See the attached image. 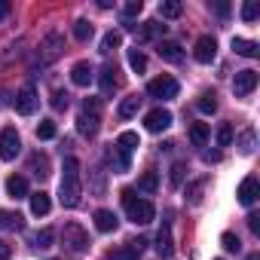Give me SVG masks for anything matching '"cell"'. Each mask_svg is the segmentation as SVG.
Segmentation results:
<instances>
[{
    "mask_svg": "<svg viewBox=\"0 0 260 260\" xmlns=\"http://www.w3.org/2000/svg\"><path fill=\"white\" fill-rule=\"evenodd\" d=\"M61 52H64V37H61L58 31H49V34L40 40V61H43V64H52Z\"/></svg>",
    "mask_w": 260,
    "mask_h": 260,
    "instance_id": "6",
    "label": "cell"
},
{
    "mask_svg": "<svg viewBox=\"0 0 260 260\" xmlns=\"http://www.w3.org/2000/svg\"><path fill=\"white\" fill-rule=\"evenodd\" d=\"M7 193H10L13 199H25V196H28V181H25L22 175L7 178Z\"/></svg>",
    "mask_w": 260,
    "mask_h": 260,
    "instance_id": "21",
    "label": "cell"
},
{
    "mask_svg": "<svg viewBox=\"0 0 260 260\" xmlns=\"http://www.w3.org/2000/svg\"><path fill=\"white\" fill-rule=\"evenodd\" d=\"M245 260H260V254H248V257H245Z\"/></svg>",
    "mask_w": 260,
    "mask_h": 260,
    "instance_id": "50",
    "label": "cell"
},
{
    "mask_svg": "<svg viewBox=\"0 0 260 260\" xmlns=\"http://www.w3.org/2000/svg\"><path fill=\"white\" fill-rule=\"evenodd\" d=\"M184 172H187V166H184V162H175V166H172V175H169V184H172V187H181V184H184Z\"/></svg>",
    "mask_w": 260,
    "mask_h": 260,
    "instance_id": "41",
    "label": "cell"
},
{
    "mask_svg": "<svg viewBox=\"0 0 260 260\" xmlns=\"http://www.w3.org/2000/svg\"><path fill=\"white\" fill-rule=\"evenodd\" d=\"M116 74H119L116 64H104V68H101L98 83H101V92H104V95H113V92H116V86H119V77H116Z\"/></svg>",
    "mask_w": 260,
    "mask_h": 260,
    "instance_id": "15",
    "label": "cell"
},
{
    "mask_svg": "<svg viewBox=\"0 0 260 260\" xmlns=\"http://www.w3.org/2000/svg\"><path fill=\"white\" fill-rule=\"evenodd\" d=\"M205 187H208V181H205V178H202V181H196V184H190V187H187V199H190L193 205H199V202H202Z\"/></svg>",
    "mask_w": 260,
    "mask_h": 260,
    "instance_id": "34",
    "label": "cell"
},
{
    "mask_svg": "<svg viewBox=\"0 0 260 260\" xmlns=\"http://www.w3.org/2000/svg\"><path fill=\"white\" fill-rule=\"evenodd\" d=\"M10 257H13V248L7 242H0V260H10Z\"/></svg>",
    "mask_w": 260,
    "mask_h": 260,
    "instance_id": "47",
    "label": "cell"
},
{
    "mask_svg": "<svg viewBox=\"0 0 260 260\" xmlns=\"http://www.w3.org/2000/svg\"><path fill=\"white\" fill-rule=\"evenodd\" d=\"M0 230H25V217L19 211H0Z\"/></svg>",
    "mask_w": 260,
    "mask_h": 260,
    "instance_id": "23",
    "label": "cell"
},
{
    "mask_svg": "<svg viewBox=\"0 0 260 260\" xmlns=\"http://www.w3.org/2000/svg\"><path fill=\"white\" fill-rule=\"evenodd\" d=\"M22 150V138L16 128H4L0 132V159H16Z\"/></svg>",
    "mask_w": 260,
    "mask_h": 260,
    "instance_id": "7",
    "label": "cell"
},
{
    "mask_svg": "<svg viewBox=\"0 0 260 260\" xmlns=\"http://www.w3.org/2000/svg\"><path fill=\"white\" fill-rule=\"evenodd\" d=\"M190 141L196 147H205V141H208V125L205 122H193L190 125Z\"/></svg>",
    "mask_w": 260,
    "mask_h": 260,
    "instance_id": "29",
    "label": "cell"
},
{
    "mask_svg": "<svg viewBox=\"0 0 260 260\" xmlns=\"http://www.w3.org/2000/svg\"><path fill=\"white\" fill-rule=\"evenodd\" d=\"M61 239H64V248H68V251H74V254H86V251H89V245H92V242H89V233H86L80 223H74V220H71V223H64Z\"/></svg>",
    "mask_w": 260,
    "mask_h": 260,
    "instance_id": "4",
    "label": "cell"
},
{
    "mask_svg": "<svg viewBox=\"0 0 260 260\" xmlns=\"http://www.w3.org/2000/svg\"><path fill=\"white\" fill-rule=\"evenodd\" d=\"M205 162H220V150H205Z\"/></svg>",
    "mask_w": 260,
    "mask_h": 260,
    "instance_id": "46",
    "label": "cell"
},
{
    "mask_svg": "<svg viewBox=\"0 0 260 260\" xmlns=\"http://www.w3.org/2000/svg\"><path fill=\"white\" fill-rule=\"evenodd\" d=\"M141 10H144L141 0H128V4L122 7V16H125V19H135V16H141Z\"/></svg>",
    "mask_w": 260,
    "mask_h": 260,
    "instance_id": "42",
    "label": "cell"
},
{
    "mask_svg": "<svg viewBox=\"0 0 260 260\" xmlns=\"http://www.w3.org/2000/svg\"><path fill=\"white\" fill-rule=\"evenodd\" d=\"M58 199L64 208H77L83 199V184H80V159L68 156L61 169V184H58Z\"/></svg>",
    "mask_w": 260,
    "mask_h": 260,
    "instance_id": "1",
    "label": "cell"
},
{
    "mask_svg": "<svg viewBox=\"0 0 260 260\" xmlns=\"http://www.w3.org/2000/svg\"><path fill=\"white\" fill-rule=\"evenodd\" d=\"M184 13V7L178 4V0H162V4H159V16L162 19H178Z\"/></svg>",
    "mask_w": 260,
    "mask_h": 260,
    "instance_id": "32",
    "label": "cell"
},
{
    "mask_svg": "<svg viewBox=\"0 0 260 260\" xmlns=\"http://www.w3.org/2000/svg\"><path fill=\"white\" fill-rule=\"evenodd\" d=\"M138 107H141V98H138V95L122 98V104H119V116H122V119H132V116L138 113Z\"/></svg>",
    "mask_w": 260,
    "mask_h": 260,
    "instance_id": "27",
    "label": "cell"
},
{
    "mask_svg": "<svg viewBox=\"0 0 260 260\" xmlns=\"http://www.w3.org/2000/svg\"><path fill=\"white\" fill-rule=\"evenodd\" d=\"M74 37H77L80 43H86V40L92 37V25H89L86 19H77V22H74Z\"/></svg>",
    "mask_w": 260,
    "mask_h": 260,
    "instance_id": "36",
    "label": "cell"
},
{
    "mask_svg": "<svg viewBox=\"0 0 260 260\" xmlns=\"http://www.w3.org/2000/svg\"><path fill=\"white\" fill-rule=\"evenodd\" d=\"M55 132H58V128H55V122H52V119H43V122L37 125V138H40V141H52V138H55Z\"/></svg>",
    "mask_w": 260,
    "mask_h": 260,
    "instance_id": "35",
    "label": "cell"
},
{
    "mask_svg": "<svg viewBox=\"0 0 260 260\" xmlns=\"http://www.w3.org/2000/svg\"><path fill=\"white\" fill-rule=\"evenodd\" d=\"M233 138H236L233 125H230V122H223V125L217 128V144H220V147H230V144H233Z\"/></svg>",
    "mask_w": 260,
    "mask_h": 260,
    "instance_id": "38",
    "label": "cell"
},
{
    "mask_svg": "<svg viewBox=\"0 0 260 260\" xmlns=\"http://www.w3.org/2000/svg\"><path fill=\"white\" fill-rule=\"evenodd\" d=\"M144 248H147V242L144 239H135V242H128V245L110 251V260H138L144 254Z\"/></svg>",
    "mask_w": 260,
    "mask_h": 260,
    "instance_id": "14",
    "label": "cell"
},
{
    "mask_svg": "<svg viewBox=\"0 0 260 260\" xmlns=\"http://www.w3.org/2000/svg\"><path fill=\"white\" fill-rule=\"evenodd\" d=\"M128 68H132L135 74H144L147 71V55L135 46V49H128Z\"/></svg>",
    "mask_w": 260,
    "mask_h": 260,
    "instance_id": "26",
    "label": "cell"
},
{
    "mask_svg": "<svg viewBox=\"0 0 260 260\" xmlns=\"http://www.w3.org/2000/svg\"><path fill=\"white\" fill-rule=\"evenodd\" d=\"M107 159L113 162V169H116V172H128V153H125V150H119L116 144H110Z\"/></svg>",
    "mask_w": 260,
    "mask_h": 260,
    "instance_id": "24",
    "label": "cell"
},
{
    "mask_svg": "<svg viewBox=\"0 0 260 260\" xmlns=\"http://www.w3.org/2000/svg\"><path fill=\"white\" fill-rule=\"evenodd\" d=\"M119 43H122V31H107V34H104V40H101V52L107 55V52H113Z\"/></svg>",
    "mask_w": 260,
    "mask_h": 260,
    "instance_id": "33",
    "label": "cell"
},
{
    "mask_svg": "<svg viewBox=\"0 0 260 260\" xmlns=\"http://www.w3.org/2000/svg\"><path fill=\"white\" fill-rule=\"evenodd\" d=\"M159 58H166V61H172V64H178V61H184V49L175 43V40H162L159 43Z\"/></svg>",
    "mask_w": 260,
    "mask_h": 260,
    "instance_id": "18",
    "label": "cell"
},
{
    "mask_svg": "<svg viewBox=\"0 0 260 260\" xmlns=\"http://www.w3.org/2000/svg\"><path fill=\"white\" fill-rule=\"evenodd\" d=\"M236 196H239V202H242L245 208H251V205L257 202V196H260V184H257V178H254V175L245 178V181L239 184V193H236Z\"/></svg>",
    "mask_w": 260,
    "mask_h": 260,
    "instance_id": "13",
    "label": "cell"
},
{
    "mask_svg": "<svg viewBox=\"0 0 260 260\" xmlns=\"http://www.w3.org/2000/svg\"><path fill=\"white\" fill-rule=\"evenodd\" d=\"M233 89H236L239 98H248L257 89V71H239L236 80H233Z\"/></svg>",
    "mask_w": 260,
    "mask_h": 260,
    "instance_id": "12",
    "label": "cell"
},
{
    "mask_svg": "<svg viewBox=\"0 0 260 260\" xmlns=\"http://www.w3.org/2000/svg\"><path fill=\"white\" fill-rule=\"evenodd\" d=\"M214 13H217V16H226V13H230V7H226V4H214Z\"/></svg>",
    "mask_w": 260,
    "mask_h": 260,
    "instance_id": "49",
    "label": "cell"
},
{
    "mask_svg": "<svg viewBox=\"0 0 260 260\" xmlns=\"http://www.w3.org/2000/svg\"><path fill=\"white\" fill-rule=\"evenodd\" d=\"M233 49H236V55H245V58H257L260 55V46L254 40H242V37H233Z\"/></svg>",
    "mask_w": 260,
    "mask_h": 260,
    "instance_id": "20",
    "label": "cell"
},
{
    "mask_svg": "<svg viewBox=\"0 0 260 260\" xmlns=\"http://www.w3.org/2000/svg\"><path fill=\"white\" fill-rule=\"evenodd\" d=\"M116 147H119V150H125V153H132V150H138V147H141V141H138V135H135V132H122V135L116 138Z\"/></svg>",
    "mask_w": 260,
    "mask_h": 260,
    "instance_id": "28",
    "label": "cell"
},
{
    "mask_svg": "<svg viewBox=\"0 0 260 260\" xmlns=\"http://www.w3.org/2000/svg\"><path fill=\"white\" fill-rule=\"evenodd\" d=\"M178 92H181V86L169 74H162V77H156V80L147 83V95L150 98H159V101H172V98H178Z\"/></svg>",
    "mask_w": 260,
    "mask_h": 260,
    "instance_id": "5",
    "label": "cell"
},
{
    "mask_svg": "<svg viewBox=\"0 0 260 260\" xmlns=\"http://www.w3.org/2000/svg\"><path fill=\"white\" fill-rule=\"evenodd\" d=\"M220 245H223L230 254H239V251H242V242H239L236 233H223V236H220Z\"/></svg>",
    "mask_w": 260,
    "mask_h": 260,
    "instance_id": "37",
    "label": "cell"
},
{
    "mask_svg": "<svg viewBox=\"0 0 260 260\" xmlns=\"http://www.w3.org/2000/svg\"><path fill=\"white\" fill-rule=\"evenodd\" d=\"M214 55H217V43H214V37H199V40H196V49H193V58H196L199 64H211Z\"/></svg>",
    "mask_w": 260,
    "mask_h": 260,
    "instance_id": "11",
    "label": "cell"
},
{
    "mask_svg": "<svg viewBox=\"0 0 260 260\" xmlns=\"http://www.w3.org/2000/svg\"><path fill=\"white\" fill-rule=\"evenodd\" d=\"M239 141H242V153H254V128H245Z\"/></svg>",
    "mask_w": 260,
    "mask_h": 260,
    "instance_id": "43",
    "label": "cell"
},
{
    "mask_svg": "<svg viewBox=\"0 0 260 260\" xmlns=\"http://www.w3.org/2000/svg\"><path fill=\"white\" fill-rule=\"evenodd\" d=\"M156 254H159L162 260H169V257L175 254V242H172V230H169V223H162V230L156 233Z\"/></svg>",
    "mask_w": 260,
    "mask_h": 260,
    "instance_id": "16",
    "label": "cell"
},
{
    "mask_svg": "<svg viewBox=\"0 0 260 260\" xmlns=\"http://www.w3.org/2000/svg\"><path fill=\"white\" fill-rule=\"evenodd\" d=\"M138 190L147 193V196H153V193L159 190V178H156V172H144V175L138 178Z\"/></svg>",
    "mask_w": 260,
    "mask_h": 260,
    "instance_id": "25",
    "label": "cell"
},
{
    "mask_svg": "<svg viewBox=\"0 0 260 260\" xmlns=\"http://www.w3.org/2000/svg\"><path fill=\"white\" fill-rule=\"evenodd\" d=\"M10 16V4H7V0H0V19H7Z\"/></svg>",
    "mask_w": 260,
    "mask_h": 260,
    "instance_id": "48",
    "label": "cell"
},
{
    "mask_svg": "<svg viewBox=\"0 0 260 260\" xmlns=\"http://www.w3.org/2000/svg\"><path fill=\"white\" fill-rule=\"evenodd\" d=\"M196 107H199L202 113H214V110H217V98H214L211 92H205V95L196 101Z\"/></svg>",
    "mask_w": 260,
    "mask_h": 260,
    "instance_id": "39",
    "label": "cell"
},
{
    "mask_svg": "<svg viewBox=\"0 0 260 260\" xmlns=\"http://www.w3.org/2000/svg\"><path fill=\"white\" fill-rule=\"evenodd\" d=\"M116 223H119V220H116L113 211H107V208H98V211H95V230H98V233H113Z\"/></svg>",
    "mask_w": 260,
    "mask_h": 260,
    "instance_id": "19",
    "label": "cell"
},
{
    "mask_svg": "<svg viewBox=\"0 0 260 260\" xmlns=\"http://www.w3.org/2000/svg\"><path fill=\"white\" fill-rule=\"evenodd\" d=\"M98 128H101L98 98H92V101L83 104V110H80V116H77V132H80L83 138H95V135H98Z\"/></svg>",
    "mask_w": 260,
    "mask_h": 260,
    "instance_id": "3",
    "label": "cell"
},
{
    "mask_svg": "<svg viewBox=\"0 0 260 260\" xmlns=\"http://www.w3.org/2000/svg\"><path fill=\"white\" fill-rule=\"evenodd\" d=\"M248 226H251V233H254V236H260V214H257V211H251V214H248Z\"/></svg>",
    "mask_w": 260,
    "mask_h": 260,
    "instance_id": "45",
    "label": "cell"
},
{
    "mask_svg": "<svg viewBox=\"0 0 260 260\" xmlns=\"http://www.w3.org/2000/svg\"><path fill=\"white\" fill-rule=\"evenodd\" d=\"M52 107H55V110H64V107H68V92H61V89L52 92Z\"/></svg>",
    "mask_w": 260,
    "mask_h": 260,
    "instance_id": "44",
    "label": "cell"
},
{
    "mask_svg": "<svg viewBox=\"0 0 260 260\" xmlns=\"http://www.w3.org/2000/svg\"><path fill=\"white\" fill-rule=\"evenodd\" d=\"M122 205H125L128 220L138 223V226H147V223L156 217L153 202H150V199H138V196H135V190H122Z\"/></svg>",
    "mask_w": 260,
    "mask_h": 260,
    "instance_id": "2",
    "label": "cell"
},
{
    "mask_svg": "<svg viewBox=\"0 0 260 260\" xmlns=\"http://www.w3.org/2000/svg\"><path fill=\"white\" fill-rule=\"evenodd\" d=\"M125 31H132L141 43H147V40H156L159 34H166V25H159V22H144V25H125Z\"/></svg>",
    "mask_w": 260,
    "mask_h": 260,
    "instance_id": "9",
    "label": "cell"
},
{
    "mask_svg": "<svg viewBox=\"0 0 260 260\" xmlns=\"http://www.w3.org/2000/svg\"><path fill=\"white\" fill-rule=\"evenodd\" d=\"M49 208H52V199H49V193H34L31 196V211L37 214V217H43V214H49Z\"/></svg>",
    "mask_w": 260,
    "mask_h": 260,
    "instance_id": "22",
    "label": "cell"
},
{
    "mask_svg": "<svg viewBox=\"0 0 260 260\" xmlns=\"http://www.w3.org/2000/svg\"><path fill=\"white\" fill-rule=\"evenodd\" d=\"M31 242H34V248H40V251H43V248H52V242H55V230H49V226H46V230L34 233V236H31Z\"/></svg>",
    "mask_w": 260,
    "mask_h": 260,
    "instance_id": "31",
    "label": "cell"
},
{
    "mask_svg": "<svg viewBox=\"0 0 260 260\" xmlns=\"http://www.w3.org/2000/svg\"><path fill=\"white\" fill-rule=\"evenodd\" d=\"M37 104H40V98H37V89H34V86H25V89L16 95V110H19L22 116H31V113L37 110Z\"/></svg>",
    "mask_w": 260,
    "mask_h": 260,
    "instance_id": "8",
    "label": "cell"
},
{
    "mask_svg": "<svg viewBox=\"0 0 260 260\" xmlns=\"http://www.w3.org/2000/svg\"><path fill=\"white\" fill-rule=\"evenodd\" d=\"M144 125H147V132H166V128L172 125V113L166 107H156L144 116Z\"/></svg>",
    "mask_w": 260,
    "mask_h": 260,
    "instance_id": "10",
    "label": "cell"
},
{
    "mask_svg": "<svg viewBox=\"0 0 260 260\" xmlns=\"http://www.w3.org/2000/svg\"><path fill=\"white\" fill-rule=\"evenodd\" d=\"M31 172H34L40 181L49 178V159H46L43 153H34V156H31Z\"/></svg>",
    "mask_w": 260,
    "mask_h": 260,
    "instance_id": "30",
    "label": "cell"
},
{
    "mask_svg": "<svg viewBox=\"0 0 260 260\" xmlns=\"http://www.w3.org/2000/svg\"><path fill=\"white\" fill-rule=\"evenodd\" d=\"M257 16H260V4H254V0L242 4V19L245 22H257Z\"/></svg>",
    "mask_w": 260,
    "mask_h": 260,
    "instance_id": "40",
    "label": "cell"
},
{
    "mask_svg": "<svg viewBox=\"0 0 260 260\" xmlns=\"http://www.w3.org/2000/svg\"><path fill=\"white\" fill-rule=\"evenodd\" d=\"M71 80H74V86H89V83L95 80L92 64H89V61H77V64L71 68Z\"/></svg>",
    "mask_w": 260,
    "mask_h": 260,
    "instance_id": "17",
    "label": "cell"
}]
</instances>
